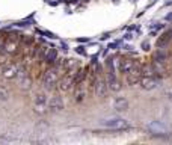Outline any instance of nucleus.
Listing matches in <instances>:
<instances>
[{"label": "nucleus", "mask_w": 172, "mask_h": 145, "mask_svg": "<svg viewBox=\"0 0 172 145\" xmlns=\"http://www.w3.org/2000/svg\"><path fill=\"white\" fill-rule=\"evenodd\" d=\"M166 20H168V21L172 20V14H168V15H166Z\"/></svg>", "instance_id": "31"}, {"label": "nucleus", "mask_w": 172, "mask_h": 145, "mask_svg": "<svg viewBox=\"0 0 172 145\" xmlns=\"http://www.w3.org/2000/svg\"><path fill=\"white\" fill-rule=\"evenodd\" d=\"M15 74H17V67H15V65L6 67V70H5V72H3V76H5L6 79H14Z\"/></svg>", "instance_id": "17"}, {"label": "nucleus", "mask_w": 172, "mask_h": 145, "mask_svg": "<svg viewBox=\"0 0 172 145\" xmlns=\"http://www.w3.org/2000/svg\"><path fill=\"white\" fill-rule=\"evenodd\" d=\"M18 80H20V83H21V88H23V89H29V88H30V79H27V74L23 76L21 79H18Z\"/></svg>", "instance_id": "18"}, {"label": "nucleus", "mask_w": 172, "mask_h": 145, "mask_svg": "<svg viewBox=\"0 0 172 145\" xmlns=\"http://www.w3.org/2000/svg\"><path fill=\"white\" fill-rule=\"evenodd\" d=\"M48 109L51 112H60L63 109V100L59 95H54L48 100Z\"/></svg>", "instance_id": "7"}, {"label": "nucleus", "mask_w": 172, "mask_h": 145, "mask_svg": "<svg viewBox=\"0 0 172 145\" xmlns=\"http://www.w3.org/2000/svg\"><path fill=\"white\" fill-rule=\"evenodd\" d=\"M148 129L154 133H168V127L160 121H152L148 124Z\"/></svg>", "instance_id": "13"}, {"label": "nucleus", "mask_w": 172, "mask_h": 145, "mask_svg": "<svg viewBox=\"0 0 172 145\" xmlns=\"http://www.w3.org/2000/svg\"><path fill=\"white\" fill-rule=\"evenodd\" d=\"M113 107L118 112H125L127 109H128V101H127V98H124V97H118L113 101Z\"/></svg>", "instance_id": "14"}, {"label": "nucleus", "mask_w": 172, "mask_h": 145, "mask_svg": "<svg viewBox=\"0 0 172 145\" xmlns=\"http://www.w3.org/2000/svg\"><path fill=\"white\" fill-rule=\"evenodd\" d=\"M139 29H140L139 24H136V26H130V27H128V30H131V32H133V30H139Z\"/></svg>", "instance_id": "29"}, {"label": "nucleus", "mask_w": 172, "mask_h": 145, "mask_svg": "<svg viewBox=\"0 0 172 145\" xmlns=\"http://www.w3.org/2000/svg\"><path fill=\"white\" fill-rule=\"evenodd\" d=\"M94 91H95V94H97L98 97L104 98V97L107 95V92H109L107 80H106L104 77H98V79H97V83H95V86H94Z\"/></svg>", "instance_id": "6"}, {"label": "nucleus", "mask_w": 172, "mask_h": 145, "mask_svg": "<svg viewBox=\"0 0 172 145\" xmlns=\"http://www.w3.org/2000/svg\"><path fill=\"white\" fill-rule=\"evenodd\" d=\"M88 71H89V68H81L77 72H74V77H72V85L76 86V85H80V83H83V82H86Z\"/></svg>", "instance_id": "11"}, {"label": "nucleus", "mask_w": 172, "mask_h": 145, "mask_svg": "<svg viewBox=\"0 0 172 145\" xmlns=\"http://www.w3.org/2000/svg\"><path fill=\"white\" fill-rule=\"evenodd\" d=\"M68 49H70V47H68V44L62 41V42H60V50H62V51H68Z\"/></svg>", "instance_id": "28"}, {"label": "nucleus", "mask_w": 172, "mask_h": 145, "mask_svg": "<svg viewBox=\"0 0 172 145\" xmlns=\"http://www.w3.org/2000/svg\"><path fill=\"white\" fill-rule=\"evenodd\" d=\"M74 88H76V91H74V100L77 103L83 101L85 97H86V82H83V83H80V85H76Z\"/></svg>", "instance_id": "10"}, {"label": "nucleus", "mask_w": 172, "mask_h": 145, "mask_svg": "<svg viewBox=\"0 0 172 145\" xmlns=\"http://www.w3.org/2000/svg\"><path fill=\"white\" fill-rule=\"evenodd\" d=\"M8 98H9V91L3 86H0V100H2V101H6Z\"/></svg>", "instance_id": "20"}, {"label": "nucleus", "mask_w": 172, "mask_h": 145, "mask_svg": "<svg viewBox=\"0 0 172 145\" xmlns=\"http://www.w3.org/2000/svg\"><path fill=\"white\" fill-rule=\"evenodd\" d=\"M76 41H77V42H81V44H85V42H91V38H89V36H86V38H77Z\"/></svg>", "instance_id": "27"}, {"label": "nucleus", "mask_w": 172, "mask_h": 145, "mask_svg": "<svg viewBox=\"0 0 172 145\" xmlns=\"http://www.w3.org/2000/svg\"><path fill=\"white\" fill-rule=\"evenodd\" d=\"M14 26H17V27H29L30 26V18H26V20H23V21H18Z\"/></svg>", "instance_id": "22"}, {"label": "nucleus", "mask_w": 172, "mask_h": 145, "mask_svg": "<svg viewBox=\"0 0 172 145\" xmlns=\"http://www.w3.org/2000/svg\"><path fill=\"white\" fill-rule=\"evenodd\" d=\"M58 80H59V70L56 67H53V68H50V70H47L44 72L42 82H44V88L45 89H53L54 85L58 83Z\"/></svg>", "instance_id": "2"}, {"label": "nucleus", "mask_w": 172, "mask_h": 145, "mask_svg": "<svg viewBox=\"0 0 172 145\" xmlns=\"http://www.w3.org/2000/svg\"><path fill=\"white\" fill-rule=\"evenodd\" d=\"M171 41V36L168 35V32L165 33V35H161L160 38L157 39V42H156V47L157 49H165L166 45H168V42Z\"/></svg>", "instance_id": "16"}, {"label": "nucleus", "mask_w": 172, "mask_h": 145, "mask_svg": "<svg viewBox=\"0 0 172 145\" xmlns=\"http://www.w3.org/2000/svg\"><path fill=\"white\" fill-rule=\"evenodd\" d=\"M101 124L107 129H113V130H124V129H130L128 121L121 120V118H112V120H104Z\"/></svg>", "instance_id": "3"}, {"label": "nucleus", "mask_w": 172, "mask_h": 145, "mask_svg": "<svg viewBox=\"0 0 172 145\" xmlns=\"http://www.w3.org/2000/svg\"><path fill=\"white\" fill-rule=\"evenodd\" d=\"M133 65H134V61H131V59H119L118 61V71L121 72V74L124 76V74H127L131 68H133Z\"/></svg>", "instance_id": "9"}, {"label": "nucleus", "mask_w": 172, "mask_h": 145, "mask_svg": "<svg viewBox=\"0 0 172 145\" xmlns=\"http://www.w3.org/2000/svg\"><path fill=\"white\" fill-rule=\"evenodd\" d=\"M168 59V53L163 50V49H157V51L152 54V61H157V62H165Z\"/></svg>", "instance_id": "15"}, {"label": "nucleus", "mask_w": 172, "mask_h": 145, "mask_svg": "<svg viewBox=\"0 0 172 145\" xmlns=\"http://www.w3.org/2000/svg\"><path fill=\"white\" fill-rule=\"evenodd\" d=\"M21 44L24 45V47H30V45L33 44V38H32V36H24V35H21Z\"/></svg>", "instance_id": "19"}, {"label": "nucleus", "mask_w": 172, "mask_h": 145, "mask_svg": "<svg viewBox=\"0 0 172 145\" xmlns=\"http://www.w3.org/2000/svg\"><path fill=\"white\" fill-rule=\"evenodd\" d=\"M76 51H77L79 54H81V56H85V54H86V50H85L83 45H79V47H76Z\"/></svg>", "instance_id": "24"}, {"label": "nucleus", "mask_w": 172, "mask_h": 145, "mask_svg": "<svg viewBox=\"0 0 172 145\" xmlns=\"http://www.w3.org/2000/svg\"><path fill=\"white\" fill-rule=\"evenodd\" d=\"M140 83H142V88H143V89L151 91V89H154V88H157V85H159V77H156V76L142 77Z\"/></svg>", "instance_id": "8"}, {"label": "nucleus", "mask_w": 172, "mask_h": 145, "mask_svg": "<svg viewBox=\"0 0 172 145\" xmlns=\"http://www.w3.org/2000/svg\"><path fill=\"white\" fill-rule=\"evenodd\" d=\"M56 61H58V51H56V49H48V51L45 53V56H44V63H47V65H50V67H53L54 63H56Z\"/></svg>", "instance_id": "12"}, {"label": "nucleus", "mask_w": 172, "mask_h": 145, "mask_svg": "<svg viewBox=\"0 0 172 145\" xmlns=\"http://www.w3.org/2000/svg\"><path fill=\"white\" fill-rule=\"evenodd\" d=\"M131 38H133L131 33H125V35H124V39H125V41H130Z\"/></svg>", "instance_id": "30"}, {"label": "nucleus", "mask_w": 172, "mask_h": 145, "mask_svg": "<svg viewBox=\"0 0 172 145\" xmlns=\"http://www.w3.org/2000/svg\"><path fill=\"white\" fill-rule=\"evenodd\" d=\"M121 45V41H113V42H110L107 45V49H110V50H115V49H118Z\"/></svg>", "instance_id": "23"}, {"label": "nucleus", "mask_w": 172, "mask_h": 145, "mask_svg": "<svg viewBox=\"0 0 172 145\" xmlns=\"http://www.w3.org/2000/svg\"><path fill=\"white\" fill-rule=\"evenodd\" d=\"M140 47H142V50H143V51H148V50L151 49V45H150V42H148V41H143Z\"/></svg>", "instance_id": "25"}, {"label": "nucleus", "mask_w": 172, "mask_h": 145, "mask_svg": "<svg viewBox=\"0 0 172 145\" xmlns=\"http://www.w3.org/2000/svg\"><path fill=\"white\" fill-rule=\"evenodd\" d=\"M140 67H142V62L136 61L133 68L125 74V79H127V83H128V86H134L138 85L139 82L142 80V74H140Z\"/></svg>", "instance_id": "1"}, {"label": "nucleus", "mask_w": 172, "mask_h": 145, "mask_svg": "<svg viewBox=\"0 0 172 145\" xmlns=\"http://www.w3.org/2000/svg\"><path fill=\"white\" fill-rule=\"evenodd\" d=\"M18 41H20V35L17 33H9L8 38L5 39V45H3V50L6 53H15L17 47H18Z\"/></svg>", "instance_id": "4"}, {"label": "nucleus", "mask_w": 172, "mask_h": 145, "mask_svg": "<svg viewBox=\"0 0 172 145\" xmlns=\"http://www.w3.org/2000/svg\"><path fill=\"white\" fill-rule=\"evenodd\" d=\"M165 97L169 100V101H172V88L166 89V92H165Z\"/></svg>", "instance_id": "26"}, {"label": "nucleus", "mask_w": 172, "mask_h": 145, "mask_svg": "<svg viewBox=\"0 0 172 145\" xmlns=\"http://www.w3.org/2000/svg\"><path fill=\"white\" fill-rule=\"evenodd\" d=\"M112 2H113L115 5H118V3H119V0H112Z\"/></svg>", "instance_id": "32"}, {"label": "nucleus", "mask_w": 172, "mask_h": 145, "mask_svg": "<svg viewBox=\"0 0 172 145\" xmlns=\"http://www.w3.org/2000/svg\"><path fill=\"white\" fill-rule=\"evenodd\" d=\"M36 32H38L39 35H44V36H47V38H58V36L56 35H54L53 32H50V30H39V29H36Z\"/></svg>", "instance_id": "21"}, {"label": "nucleus", "mask_w": 172, "mask_h": 145, "mask_svg": "<svg viewBox=\"0 0 172 145\" xmlns=\"http://www.w3.org/2000/svg\"><path fill=\"white\" fill-rule=\"evenodd\" d=\"M33 107H35V112L38 113H45L48 109V98L45 97L44 94H38L35 97V101H33Z\"/></svg>", "instance_id": "5"}]
</instances>
